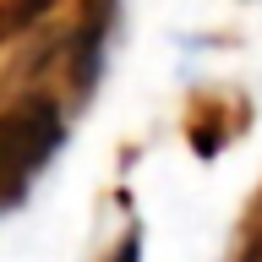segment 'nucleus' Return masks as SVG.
Masks as SVG:
<instances>
[{
  "mask_svg": "<svg viewBox=\"0 0 262 262\" xmlns=\"http://www.w3.org/2000/svg\"><path fill=\"white\" fill-rule=\"evenodd\" d=\"M49 0H11V6H0V33H16V28H28L33 16L44 11Z\"/></svg>",
  "mask_w": 262,
  "mask_h": 262,
  "instance_id": "f03ea898",
  "label": "nucleus"
},
{
  "mask_svg": "<svg viewBox=\"0 0 262 262\" xmlns=\"http://www.w3.org/2000/svg\"><path fill=\"white\" fill-rule=\"evenodd\" d=\"M60 142V115L49 98H28L11 115H0V202L16 196V186L38 169Z\"/></svg>",
  "mask_w": 262,
  "mask_h": 262,
  "instance_id": "f257e3e1",
  "label": "nucleus"
}]
</instances>
